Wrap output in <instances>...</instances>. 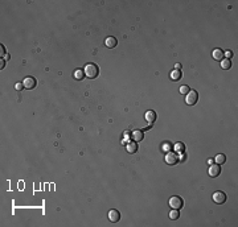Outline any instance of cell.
Returning <instances> with one entry per match:
<instances>
[{
  "label": "cell",
  "mask_w": 238,
  "mask_h": 227,
  "mask_svg": "<svg viewBox=\"0 0 238 227\" xmlns=\"http://www.w3.org/2000/svg\"><path fill=\"white\" fill-rule=\"evenodd\" d=\"M156 118H157V115H156V112L155 111H152V110H148L147 112L144 114V119H146V122L151 125L152 127V124L156 122Z\"/></svg>",
  "instance_id": "obj_8"
},
{
  "label": "cell",
  "mask_w": 238,
  "mask_h": 227,
  "mask_svg": "<svg viewBox=\"0 0 238 227\" xmlns=\"http://www.w3.org/2000/svg\"><path fill=\"white\" fill-rule=\"evenodd\" d=\"M164 160H166V164L167 165H171V167H173V165H176L179 163V156L176 152H172V151H169V152L166 153V157H164Z\"/></svg>",
  "instance_id": "obj_3"
},
{
  "label": "cell",
  "mask_w": 238,
  "mask_h": 227,
  "mask_svg": "<svg viewBox=\"0 0 238 227\" xmlns=\"http://www.w3.org/2000/svg\"><path fill=\"white\" fill-rule=\"evenodd\" d=\"M176 69H177V70L181 69V65H180V63H176Z\"/></svg>",
  "instance_id": "obj_25"
},
{
  "label": "cell",
  "mask_w": 238,
  "mask_h": 227,
  "mask_svg": "<svg viewBox=\"0 0 238 227\" xmlns=\"http://www.w3.org/2000/svg\"><path fill=\"white\" fill-rule=\"evenodd\" d=\"M105 45L107 46L109 49H112L118 45V40L115 37H112V36H109V37H106V40H105Z\"/></svg>",
  "instance_id": "obj_10"
},
{
  "label": "cell",
  "mask_w": 238,
  "mask_h": 227,
  "mask_svg": "<svg viewBox=\"0 0 238 227\" xmlns=\"http://www.w3.org/2000/svg\"><path fill=\"white\" fill-rule=\"evenodd\" d=\"M107 217H109V221L110 222L116 223V222H119V219H120V212L118 210H115V209H112V210L109 211Z\"/></svg>",
  "instance_id": "obj_9"
},
{
  "label": "cell",
  "mask_w": 238,
  "mask_h": 227,
  "mask_svg": "<svg viewBox=\"0 0 238 227\" xmlns=\"http://www.w3.org/2000/svg\"><path fill=\"white\" fill-rule=\"evenodd\" d=\"M179 217H180V211H179L177 209H172L169 211V218L172 221H176V219H179Z\"/></svg>",
  "instance_id": "obj_18"
},
{
  "label": "cell",
  "mask_w": 238,
  "mask_h": 227,
  "mask_svg": "<svg viewBox=\"0 0 238 227\" xmlns=\"http://www.w3.org/2000/svg\"><path fill=\"white\" fill-rule=\"evenodd\" d=\"M212 56H213V58L216 60V61H222L225 58V52L222 49H214L213 52H212Z\"/></svg>",
  "instance_id": "obj_11"
},
{
  "label": "cell",
  "mask_w": 238,
  "mask_h": 227,
  "mask_svg": "<svg viewBox=\"0 0 238 227\" xmlns=\"http://www.w3.org/2000/svg\"><path fill=\"white\" fill-rule=\"evenodd\" d=\"M197 100H199V92L196 90H190L188 94L185 95V103L188 106H195L197 103Z\"/></svg>",
  "instance_id": "obj_2"
},
{
  "label": "cell",
  "mask_w": 238,
  "mask_h": 227,
  "mask_svg": "<svg viewBox=\"0 0 238 227\" xmlns=\"http://www.w3.org/2000/svg\"><path fill=\"white\" fill-rule=\"evenodd\" d=\"M169 77H171V79L172 81H175V82H177V81H180V79L183 78V71L181 70H172L171 73H169Z\"/></svg>",
  "instance_id": "obj_12"
},
{
  "label": "cell",
  "mask_w": 238,
  "mask_h": 227,
  "mask_svg": "<svg viewBox=\"0 0 238 227\" xmlns=\"http://www.w3.org/2000/svg\"><path fill=\"white\" fill-rule=\"evenodd\" d=\"M73 77H74L77 81H82L83 77H85V71L81 70V69H75L73 71Z\"/></svg>",
  "instance_id": "obj_14"
},
{
  "label": "cell",
  "mask_w": 238,
  "mask_h": 227,
  "mask_svg": "<svg viewBox=\"0 0 238 227\" xmlns=\"http://www.w3.org/2000/svg\"><path fill=\"white\" fill-rule=\"evenodd\" d=\"M220 65H221V67L224 70H229L230 67H232V61L229 58H224L222 61H220Z\"/></svg>",
  "instance_id": "obj_15"
},
{
  "label": "cell",
  "mask_w": 238,
  "mask_h": 227,
  "mask_svg": "<svg viewBox=\"0 0 238 227\" xmlns=\"http://www.w3.org/2000/svg\"><path fill=\"white\" fill-rule=\"evenodd\" d=\"M175 149L179 151V152H184L185 145H184L183 143H176V144H175Z\"/></svg>",
  "instance_id": "obj_20"
},
{
  "label": "cell",
  "mask_w": 238,
  "mask_h": 227,
  "mask_svg": "<svg viewBox=\"0 0 238 227\" xmlns=\"http://www.w3.org/2000/svg\"><path fill=\"white\" fill-rule=\"evenodd\" d=\"M168 203H169L171 209H177V210H180V209L184 206V201H183V198L177 197V196L171 197L169 201H168Z\"/></svg>",
  "instance_id": "obj_4"
},
{
  "label": "cell",
  "mask_w": 238,
  "mask_h": 227,
  "mask_svg": "<svg viewBox=\"0 0 238 227\" xmlns=\"http://www.w3.org/2000/svg\"><path fill=\"white\" fill-rule=\"evenodd\" d=\"M23 85H24V89L32 90V89H35L36 86H37V81H36L33 77H27L23 81Z\"/></svg>",
  "instance_id": "obj_7"
},
{
  "label": "cell",
  "mask_w": 238,
  "mask_h": 227,
  "mask_svg": "<svg viewBox=\"0 0 238 227\" xmlns=\"http://www.w3.org/2000/svg\"><path fill=\"white\" fill-rule=\"evenodd\" d=\"M212 199H213V202L214 203H217V205H222V203H225L226 202V199H228V196L224 193V192H214L213 193V196H212Z\"/></svg>",
  "instance_id": "obj_5"
},
{
  "label": "cell",
  "mask_w": 238,
  "mask_h": 227,
  "mask_svg": "<svg viewBox=\"0 0 238 227\" xmlns=\"http://www.w3.org/2000/svg\"><path fill=\"white\" fill-rule=\"evenodd\" d=\"M4 66H5V61H4V60H2V65H0V69H3Z\"/></svg>",
  "instance_id": "obj_24"
},
{
  "label": "cell",
  "mask_w": 238,
  "mask_h": 227,
  "mask_svg": "<svg viewBox=\"0 0 238 227\" xmlns=\"http://www.w3.org/2000/svg\"><path fill=\"white\" fill-rule=\"evenodd\" d=\"M15 89H16L17 91H21V90L24 89V85H23V82H19V83H16V85H15Z\"/></svg>",
  "instance_id": "obj_21"
},
{
  "label": "cell",
  "mask_w": 238,
  "mask_h": 227,
  "mask_svg": "<svg viewBox=\"0 0 238 227\" xmlns=\"http://www.w3.org/2000/svg\"><path fill=\"white\" fill-rule=\"evenodd\" d=\"M132 138H134V140L135 141H142L143 140V138H144V135H143V132L142 131H134L132 132Z\"/></svg>",
  "instance_id": "obj_16"
},
{
  "label": "cell",
  "mask_w": 238,
  "mask_h": 227,
  "mask_svg": "<svg viewBox=\"0 0 238 227\" xmlns=\"http://www.w3.org/2000/svg\"><path fill=\"white\" fill-rule=\"evenodd\" d=\"M126 149H127V152H129V153H135L138 151V144H136V141H130L126 145Z\"/></svg>",
  "instance_id": "obj_13"
},
{
  "label": "cell",
  "mask_w": 238,
  "mask_h": 227,
  "mask_svg": "<svg viewBox=\"0 0 238 227\" xmlns=\"http://www.w3.org/2000/svg\"><path fill=\"white\" fill-rule=\"evenodd\" d=\"M208 174H209V177H212V178L218 177V176L221 174V167H220L218 164H210L209 169H208Z\"/></svg>",
  "instance_id": "obj_6"
},
{
  "label": "cell",
  "mask_w": 238,
  "mask_h": 227,
  "mask_svg": "<svg viewBox=\"0 0 238 227\" xmlns=\"http://www.w3.org/2000/svg\"><path fill=\"white\" fill-rule=\"evenodd\" d=\"M179 91H180V94H181V95H186V94H188V92L190 91V89H189L186 85H183L179 89Z\"/></svg>",
  "instance_id": "obj_19"
},
{
  "label": "cell",
  "mask_w": 238,
  "mask_h": 227,
  "mask_svg": "<svg viewBox=\"0 0 238 227\" xmlns=\"http://www.w3.org/2000/svg\"><path fill=\"white\" fill-rule=\"evenodd\" d=\"M0 49H2V57H3V54H4V53H5V48H4V46H3V45H0Z\"/></svg>",
  "instance_id": "obj_23"
},
{
  "label": "cell",
  "mask_w": 238,
  "mask_h": 227,
  "mask_svg": "<svg viewBox=\"0 0 238 227\" xmlns=\"http://www.w3.org/2000/svg\"><path fill=\"white\" fill-rule=\"evenodd\" d=\"M214 161H216V164H218V165H222V164H225V161H226V157H225V154H222V153L217 154V156L214 157Z\"/></svg>",
  "instance_id": "obj_17"
},
{
  "label": "cell",
  "mask_w": 238,
  "mask_h": 227,
  "mask_svg": "<svg viewBox=\"0 0 238 227\" xmlns=\"http://www.w3.org/2000/svg\"><path fill=\"white\" fill-rule=\"evenodd\" d=\"M83 71H85L86 77L90 78V79H94L99 75V67H98L95 63H87L85 66V69H83Z\"/></svg>",
  "instance_id": "obj_1"
},
{
  "label": "cell",
  "mask_w": 238,
  "mask_h": 227,
  "mask_svg": "<svg viewBox=\"0 0 238 227\" xmlns=\"http://www.w3.org/2000/svg\"><path fill=\"white\" fill-rule=\"evenodd\" d=\"M225 56H226V57H228V58L230 60V57H232V56H233V53H232V52H230V50H228V52H225Z\"/></svg>",
  "instance_id": "obj_22"
}]
</instances>
